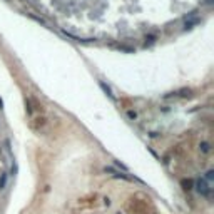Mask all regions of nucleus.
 Listing matches in <instances>:
<instances>
[{
	"instance_id": "1",
	"label": "nucleus",
	"mask_w": 214,
	"mask_h": 214,
	"mask_svg": "<svg viewBox=\"0 0 214 214\" xmlns=\"http://www.w3.org/2000/svg\"><path fill=\"white\" fill-rule=\"evenodd\" d=\"M197 191L202 192V194H209V192H211V187L206 186L204 181H199V183H197Z\"/></svg>"
},
{
	"instance_id": "2",
	"label": "nucleus",
	"mask_w": 214,
	"mask_h": 214,
	"mask_svg": "<svg viewBox=\"0 0 214 214\" xmlns=\"http://www.w3.org/2000/svg\"><path fill=\"white\" fill-rule=\"evenodd\" d=\"M99 84H101V87H102V89H104V92H105V94H107V95H109V97H110V99H116V97H114V94H112V89H110V87H109V85H107V84H105V82H104V80H101V82H99Z\"/></svg>"
},
{
	"instance_id": "3",
	"label": "nucleus",
	"mask_w": 214,
	"mask_h": 214,
	"mask_svg": "<svg viewBox=\"0 0 214 214\" xmlns=\"http://www.w3.org/2000/svg\"><path fill=\"white\" fill-rule=\"evenodd\" d=\"M7 186V174L2 172V176H0V189H5Z\"/></svg>"
},
{
	"instance_id": "4",
	"label": "nucleus",
	"mask_w": 214,
	"mask_h": 214,
	"mask_svg": "<svg viewBox=\"0 0 214 214\" xmlns=\"http://www.w3.org/2000/svg\"><path fill=\"white\" fill-rule=\"evenodd\" d=\"M156 39H157V37H156V35H149V37H146V45H151V44H154V42H156Z\"/></svg>"
},
{
	"instance_id": "5",
	"label": "nucleus",
	"mask_w": 214,
	"mask_h": 214,
	"mask_svg": "<svg viewBox=\"0 0 214 214\" xmlns=\"http://www.w3.org/2000/svg\"><path fill=\"white\" fill-rule=\"evenodd\" d=\"M201 149H202V152H209V151H211V147H209V144H208V142H202Z\"/></svg>"
},
{
	"instance_id": "6",
	"label": "nucleus",
	"mask_w": 214,
	"mask_h": 214,
	"mask_svg": "<svg viewBox=\"0 0 214 214\" xmlns=\"http://www.w3.org/2000/svg\"><path fill=\"white\" fill-rule=\"evenodd\" d=\"M127 116H129L131 119H135V117H137V114H135V112H132V110H129V112H127Z\"/></svg>"
}]
</instances>
